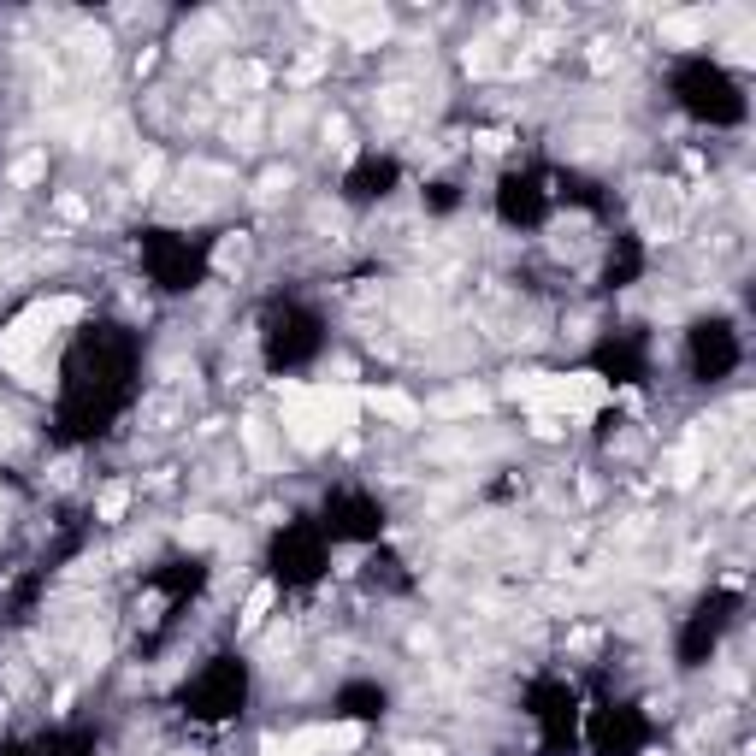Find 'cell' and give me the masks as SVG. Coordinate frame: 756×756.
I'll list each match as a JSON object with an SVG mask.
<instances>
[{
    "label": "cell",
    "mask_w": 756,
    "mask_h": 756,
    "mask_svg": "<svg viewBox=\"0 0 756 756\" xmlns=\"http://www.w3.org/2000/svg\"><path fill=\"white\" fill-rule=\"evenodd\" d=\"M384 36H390V18H384V12H349V42H355V48H373Z\"/></svg>",
    "instance_id": "3"
},
{
    "label": "cell",
    "mask_w": 756,
    "mask_h": 756,
    "mask_svg": "<svg viewBox=\"0 0 756 756\" xmlns=\"http://www.w3.org/2000/svg\"><path fill=\"white\" fill-rule=\"evenodd\" d=\"M243 438H249L254 461H272V432H266V420H243Z\"/></svg>",
    "instance_id": "5"
},
{
    "label": "cell",
    "mask_w": 756,
    "mask_h": 756,
    "mask_svg": "<svg viewBox=\"0 0 756 756\" xmlns=\"http://www.w3.org/2000/svg\"><path fill=\"white\" fill-rule=\"evenodd\" d=\"M361 402H367L373 414H390V420H402V426H414V420H420V408H414L408 396H396V390H367Z\"/></svg>",
    "instance_id": "2"
},
{
    "label": "cell",
    "mask_w": 756,
    "mask_h": 756,
    "mask_svg": "<svg viewBox=\"0 0 756 756\" xmlns=\"http://www.w3.org/2000/svg\"><path fill=\"white\" fill-rule=\"evenodd\" d=\"M213 538H225V526H219V520H207V514L184 526V544H213Z\"/></svg>",
    "instance_id": "6"
},
{
    "label": "cell",
    "mask_w": 756,
    "mask_h": 756,
    "mask_svg": "<svg viewBox=\"0 0 756 756\" xmlns=\"http://www.w3.org/2000/svg\"><path fill=\"white\" fill-rule=\"evenodd\" d=\"M266 609H272V585H254L249 603H243V632L260 627V621H266Z\"/></svg>",
    "instance_id": "4"
},
{
    "label": "cell",
    "mask_w": 756,
    "mask_h": 756,
    "mask_svg": "<svg viewBox=\"0 0 756 756\" xmlns=\"http://www.w3.org/2000/svg\"><path fill=\"white\" fill-rule=\"evenodd\" d=\"M243 243H219V272H231V266H243Z\"/></svg>",
    "instance_id": "10"
},
{
    "label": "cell",
    "mask_w": 756,
    "mask_h": 756,
    "mask_svg": "<svg viewBox=\"0 0 756 756\" xmlns=\"http://www.w3.org/2000/svg\"><path fill=\"white\" fill-rule=\"evenodd\" d=\"M125 508H130V491H125V485H113V491L101 497V520H119Z\"/></svg>",
    "instance_id": "9"
},
{
    "label": "cell",
    "mask_w": 756,
    "mask_h": 756,
    "mask_svg": "<svg viewBox=\"0 0 756 756\" xmlns=\"http://www.w3.org/2000/svg\"><path fill=\"white\" fill-rule=\"evenodd\" d=\"M514 396H526V402H538V408H550V414H591V408H603V384L591 373H573V378H514Z\"/></svg>",
    "instance_id": "1"
},
{
    "label": "cell",
    "mask_w": 756,
    "mask_h": 756,
    "mask_svg": "<svg viewBox=\"0 0 756 756\" xmlns=\"http://www.w3.org/2000/svg\"><path fill=\"white\" fill-rule=\"evenodd\" d=\"M160 172H166V160H160V154H148V160H142V166H136V189H142V195H148V189L160 184Z\"/></svg>",
    "instance_id": "8"
},
{
    "label": "cell",
    "mask_w": 756,
    "mask_h": 756,
    "mask_svg": "<svg viewBox=\"0 0 756 756\" xmlns=\"http://www.w3.org/2000/svg\"><path fill=\"white\" fill-rule=\"evenodd\" d=\"M278 189H290V172H266L260 178V195H278Z\"/></svg>",
    "instance_id": "11"
},
{
    "label": "cell",
    "mask_w": 756,
    "mask_h": 756,
    "mask_svg": "<svg viewBox=\"0 0 756 756\" xmlns=\"http://www.w3.org/2000/svg\"><path fill=\"white\" fill-rule=\"evenodd\" d=\"M42 172H48V160H42V154H24V160L12 166V184H36Z\"/></svg>",
    "instance_id": "7"
}]
</instances>
